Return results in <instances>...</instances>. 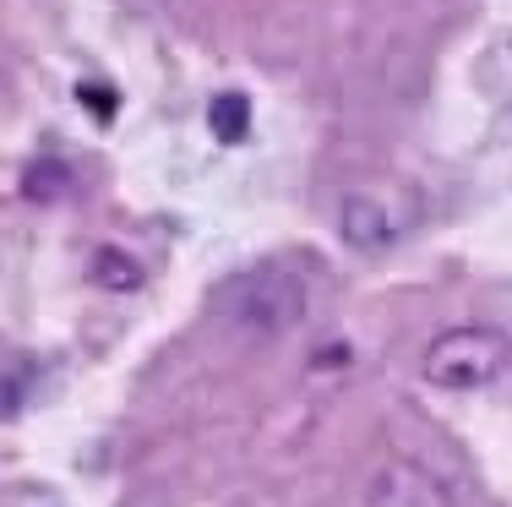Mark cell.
I'll use <instances>...</instances> for the list:
<instances>
[{
	"mask_svg": "<svg viewBox=\"0 0 512 507\" xmlns=\"http://www.w3.org/2000/svg\"><path fill=\"white\" fill-rule=\"evenodd\" d=\"M311 306H316V284L295 262H256V268L213 289V317L235 338H251V344L289 338L311 317Z\"/></svg>",
	"mask_w": 512,
	"mask_h": 507,
	"instance_id": "1",
	"label": "cell"
},
{
	"mask_svg": "<svg viewBox=\"0 0 512 507\" xmlns=\"http://www.w3.org/2000/svg\"><path fill=\"white\" fill-rule=\"evenodd\" d=\"M158 6H186V0H158Z\"/></svg>",
	"mask_w": 512,
	"mask_h": 507,
	"instance_id": "7",
	"label": "cell"
},
{
	"mask_svg": "<svg viewBox=\"0 0 512 507\" xmlns=\"http://www.w3.org/2000/svg\"><path fill=\"white\" fill-rule=\"evenodd\" d=\"M365 507H458V486L436 464L393 453L365 475Z\"/></svg>",
	"mask_w": 512,
	"mask_h": 507,
	"instance_id": "3",
	"label": "cell"
},
{
	"mask_svg": "<svg viewBox=\"0 0 512 507\" xmlns=\"http://www.w3.org/2000/svg\"><path fill=\"white\" fill-rule=\"evenodd\" d=\"M93 284H104V289H137L142 284V268L126 257V251H99V257H93Z\"/></svg>",
	"mask_w": 512,
	"mask_h": 507,
	"instance_id": "6",
	"label": "cell"
},
{
	"mask_svg": "<svg viewBox=\"0 0 512 507\" xmlns=\"http://www.w3.org/2000/svg\"><path fill=\"white\" fill-rule=\"evenodd\" d=\"M404 229H409V208H404L398 191H387V186H349L344 197H338V235H344V246L365 251V257L398 246Z\"/></svg>",
	"mask_w": 512,
	"mask_h": 507,
	"instance_id": "4",
	"label": "cell"
},
{
	"mask_svg": "<svg viewBox=\"0 0 512 507\" xmlns=\"http://www.w3.org/2000/svg\"><path fill=\"white\" fill-rule=\"evenodd\" d=\"M512 366V338L485 322H463L447 328L425 344L420 355V382H431L436 393H480Z\"/></svg>",
	"mask_w": 512,
	"mask_h": 507,
	"instance_id": "2",
	"label": "cell"
},
{
	"mask_svg": "<svg viewBox=\"0 0 512 507\" xmlns=\"http://www.w3.org/2000/svg\"><path fill=\"white\" fill-rule=\"evenodd\" d=\"M207 126H213L218 142H246V131H251V104L240 99V93H218L213 110H207Z\"/></svg>",
	"mask_w": 512,
	"mask_h": 507,
	"instance_id": "5",
	"label": "cell"
}]
</instances>
